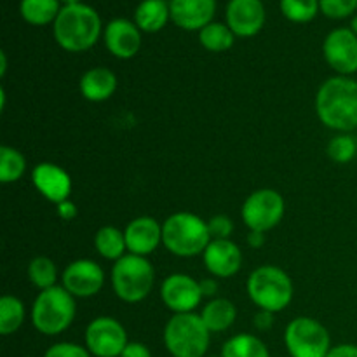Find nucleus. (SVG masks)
Segmentation results:
<instances>
[{
    "mask_svg": "<svg viewBox=\"0 0 357 357\" xmlns=\"http://www.w3.org/2000/svg\"><path fill=\"white\" fill-rule=\"evenodd\" d=\"M316 114L333 131H357V80L335 75L321 84L316 94Z\"/></svg>",
    "mask_w": 357,
    "mask_h": 357,
    "instance_id": "f257e3e1",
    "label": "nucleus"
},
{
    "mask_svg": "<svg viewBox=\"0 0 357 357\" xmlns=\"http://www.w3.org/2000/svg\"><path fill=\"white\" fill-rule=\"evenodd\" d=\"M54 38L68 52H82L93 47L101 35V17L86 3L63 6L52 23Z\"/></svg>",
    "mask_w": 357,
    "mask_h": 357,
    "instance_id": "f03ea898",
    "label": "nucleus"
},
{
    "mask_svg": "<svg viewBox=\"0 0 357 357\" xmlns=\"http://www.w3.org/2000/svg\"><path fill=\"white\" fill-rule=\"evenodd\" d=\"M211 241L208 222L194 213H174L162 223V244L176 257L192 258L202 255Z\"/></svg>",
    "mask_w": 357,
    "mask_h": 357,
    "instance_id": "7ed1b4c3",
    "label": "nucleus"
},
{
    "mask_svg": "<svg viewBox=\"0 0 357 357\" xmlns=\"http://www.w3.org/2000/svg\"><path fill=\"white\" fill-rule=\"evenodd\" d=\"M75 296L63 286L44 289L37 295L31 305V324L38 333L56 337L72 326L75 319Z\"/></svg>",
    "mask_w": 357,
    "mask_h": 357,
    "instance_id": "20e7f679",
    "label": "nucleus"
},
{
    "mask_svg": "<svg viewBox=\"0 0 357 357\" xmlns=\"http://www.w3.org/2000/svg\"><path fill=\"white\" fill-rule=\"evenodd\" d=\"M246 291L258 309L272 314L284 310L291 303L295 293L291 278L274 265H264L251 272Z\"/></svg>",
    "mask_w": 357,
    "mask_h": 357,
    "instance_id": "39448f33",
    "label": "nucleus"
},
{
    "mask_svg": "<svg viewBox=\"0 0 357 357\" xmlns=\"http://www.w3.org/2000/svg\"><path fill=\"white\" fill-rule=\"evenodd\" d=\"M209 335L199 314H174L164 328V345L173 357H206Z\"/></svg>",
    "mask_w": 357,
    "mask_h": 357,
    "instance_id": "423d86ee",
    "label": "nucleus"
},
{
    "mask_svg": "<svg viewBox=\"0 0 357 357\" xmlns=\"http://www.w3.org/2000/svg\"><path fill=\"white\" fill-rule=\"evenodd\" d=\"M155 282V271L145 257L124 255L112 267V286L122 302L138 303L150 295Z\"/></svg>",
    "mask_w": 357,
    "mask_h": 357,
    "instance_id": "0eeeda50",
    "label": "nucleus"
},
{
    "mask_svg": "<svg viewBox=\"0 0 357 357\" xmlns=\"http://www.w3.org/2000/svg\"><path fill=\"white\" fill-rule=\"evenodd\" d=\"M284 345L291 357H326L331 338L319 321L300 316L286 326Z\"/></svg>",
    "mask_w": 357,
    "mask_h": 357,
    "instance_id": "6e6552de",
    "label": "nucleus"
},
{
    "mask_svg": "<svg viewBox=\"0 0 357 357\" xmlns=\"http://www.w3.org/2000/svg\"><path fill=\"white\" fill-rule=\"evenodd\" d=\"M284 199L274 188H260L248 195L244 201L241 216H243L244 225L250 230L265 232L272 230L281 223L284 216Z\"/></svg>",
    "mask_w": 357,
    "mask_h": 357,
    "instance_id": "1a4fd4ad",
    "label": "nucleus"
},
{
    "mask_svg": "<svg viewBox=\"0 0 357 357\" xmlns=\"http://www.w3.org/2000/svg\"><path fill=\"white\" fill-rule=\"evenodd\" d=\"M129 344L126 328L108 316L96 317L86 328V349L96 357H121Z\"/></svg>",
    "mask_w": 357,
    "mask_h": 357,
    "instance_id": "9d476101",
    "label": "nucleus"
},
{
    "mask_svg": "<svg viewBox=\"0 0 357 357\" xmlns=\"http://www.w3.org/2000/svg\"><path fill=\"white\" fill-rule=\"evenodd\" d=\"M323 54L338 75L351 77L357 72V35L351 28H337L324 38Z\"/></svg>",
    "mask_w": 357,
    "mask_h": 357,
    "instance_id": "9b49d317",
    "label": "nucleus"
},
{
    "mask_svg": "<svg viewBox=\"0 0 357 357\" xmlns=\"http://www.w3.org/2000/svg\"><path fill=\"white\" fill-rule=\"evenodd\" d=\"M103 284V268L87 258L68 264L61 274V286L75 298H91L101 291Z\"/></svg>",
    "mask_w": 357,
    "mask_h": 357,
    "instance_id": "f8f14e48",
    "label": "nucleus"
},
{
    "mask_svg": "<svg viewBox=\"0 0 357 357\" xmlns=\"http://www.w3.org/2000/svg\"><path fill=\"white\" fill-rule=\"evenodd\" d=\"M160 298L164 305L174 314L194 312L202 302V291L199 281L187 274H171L160 286Z\"/></svg>",
    "mask_w": 357,
    "mask_h": 357,
    "instance_id": "ddd939ff",
    "label": "nucleus"
},
{
    "mask_svg": "<svg viewBox=\"0 0 357 357\" xmlns=\"http://www.w3.org/2000/svg\"><path fill=\"white\" fill-rule=\"evenodd\" d=\"M206 271L215 278H232L241 271L243 253L230 239H213L202 253Z\"/></svg>",
    "mask_w": 357,
    "mask_h": 357,
    "instance_id": "4468645a",
    "label": "nucleus"
},
{
    "mask_svg": "<svg viewBox=\"0 0 357 357\" xmlns=\"http://www.w3.org/2000/svg\"><path fill=\"white\" fill-rule=\"evenodd\" d=\"M227 24L236 37H255L265 24L261 0H230L227 6Z\"/></svg>",
    "mask_w": 357,
    "mask_h": 357,
    "instance_id": "2eb2a0df",
    "label": "nucleus"
},
{
    "mask_svg": "<svg viewBox=\"0 0 357 357\" xmlns=\"http://www.w3.org/2000/svg\"><path fill=\"white\" fill-rule=\"evenodd\" d=\"M31 181H33L38 194L47 199L49 202H54V204L66 201L70 197V192H72L70 174L63 167L52 162L37 164L31 171Z\"/></svg>",
    "mask_w": 357,
    "mask_h": 357,
    "instance_id": "dca6fc26",
    "label": "nucleus"
},
{
    "mask_svg": "<svg viewBox=\"0 0 357 357\" xmlns=\"http://www.w3.org/2000/svg\"><path fill=\"white\" fill-rule=\"evenodd\" d=\"M105 45L119 59L135 58L142 47V30L132 21L117 17L105 28Z\"/></svg>",
    "mask_w": 357,
    "mask_h": 357,
    "instance_id": "f3484780",
    "label": "nucleus"
},
{
    "mask_svg": "<svg viewBox=\"0 0 357 357\" xmlns=\"http://www.w3.org/2000/svg\"><path fill=\"white\" fill-rule=\"evenodd\" d=\"M124 236L129 253L146 258L162 244V225L152 216H138L128 223Z\"/></svg>",
    "mask_w": 357,
    "mask_h": 357,
    "instance_id": "a211bd4d",
    "label": "nucleus"
},
{
    "mask_svg": "<svg viewBox=\"0 0 357 357\" xmlns=\"http://www.w3.org/2000/svg\"><path fill=\"white\" fill-rule=\"evenodd\" d=\"M171 20L183 30H199L213 23L216 0H171Z\"/></svg>",
    "mask_w": 357,
    "mask_h": 357,
    "instance_id": "6ab92c4d",
    "label": "nucleus"
},
{
    "mask_svg": "<svg viewBox=\"0 0 357 357\" xmlns=\"http://www.w3.org/2000/svg\"><path fill=\"white\" fill-rule=\"evenodd\" d=\"M79 89L87 101L101 103L114 96L117 89V77L107 66H94L80 77Z\"/></svg>",
    "mask_w": 357,
    "mask_h": 357,
    "instance_id": "aec40b11",
    "label": "nucleus"
},
{
    "mask_svg": "<svg viewBox=\"0 0 357 357\" xmlns=\"http://www.w3.org/2000/svg\"><path fill=\"white\" fill-rule=\"evenodd\" d=\"M199 316L211 333H222L236 323L237 309L229 298H213L202 307Z\"/></svg>",
    "mask_w": 357,
    "mask_h": 357,
    "instance_id": "412c9836",
    "label": "nucleus"
},
{
    "mask_svg": "<svg viewBox=\"0 0 357 357\" xmlns=\"http://www.w3.org/2000/svg\"><path fill=\"white\" fill-rule=\"evenodd\" d=\"M171 20L169 3L166 0H143L135 10L136 26L146 33H155Z\"/></svg>",
    "mask_w": 357,
    "mask_h": 357,
    "instance_id": "4be33fe9",
    "label": "nucleus"
},
{
    "mask_svg": "<svg viewBox=\"0 0 357 357\" xmlns=\"http://www.w3.org/2000/svg\"><path fill=\"white\" fill-rule=\"evenodd\" d=\"M94 248L100 253V257L115 264L128 251L124 232H121L115 227H101L96 232V236H94Z\"/></svg>",
    "mask_w": 357,
    "mask_h": 357,
    "instance_id": "5701e85b",
    "label": "nucleus"
},
{
    "mask_svg": "<svg viewBox=\"0 0 357 357\" xmlns=\"http://www.w3.org/2000/svg\"><path fill=\"white\" fill-rule=\"evenodd\" d=\"M222 357H271V352L258 337L239 333L223 344Z\"/></svg>",
    "mask_w": 357,
    "mask_h": 357,
    "instance_id": "b1692460",
    "label": "nucleus"
},
{
    "mask_svg": "<svg viewBox=\"0 0 357 357\" xmlns=\"http://www.w3.org/2000/svg\"><path fill=\"white\" fill-rule=\"evenodd\" d=\"M59 10H61L59 0H21L20 3V13L23 20L35 26L54 23Z\"/></svg>",
    "mask_w": 357,
    "mask_h": 357,
    "instance_id": "393cba45",
    "label": "nucleus"
},
{
    "mask_svg": "<svg viewBox=\"0 0 357 357\" xmlns=\"http://www.w3.org/2000/svg\"><path fill=\"white\" fill-rule=\"evenodd\" d=\"M24 316H26V310L17 296H2L0 298V335L9 337L16 333L23 326Z\"/></svg>",
    "mask_w": 357,
    "mask_h": 357,
    "instance_id": "a878e982",
    "label": "nucleus"
},
{
    "mask_svg": "<svg viewBox=\"0 0 357 357\" xmlns=\"http://www.w3.org/2000/svg\"><path fill=\"white\" fill-rule=\"evenodd\" d=\"M199 40L202 47L211 52L229 51L236 40V33L229 28V24L223 23H209L208 26L199 31Z\"/></svg>",
    "mask_w": 357,
    "mask_h": 357,
    "instance_id": "bb28decb",
    "label": "nucleus"
},
{
    "mask_svg": "<svg viewBox=\"0 0 357 357\" xmlns=\"http://www.w3.org/2000/svg\"><path fill=\"white\" fill-rule=\"evenodd\" d=\"M24 171H26V160H24L23 153L14 146H0V181L3 185L14 183V181L21 180Z\"/></svg>",
    "mask_w": 357,
    "mask_h": 357,
    "instance_id": "cd10ccee",
    "label": "nucleus"
},
{
    "mask_svg": "<svg viewBox=\"0 0 357 357\" xmlns=\"http://www.w3.org/2000/svg\"><path fill=\"white\" fill-rule=\"evenodd\" d=\"M28 279L35 288L40 291L49 288H54L58 281V267L54 261L47 257H37L28 264Z\"/></svg>",
    "mask_w": 357,
    "mask_h": 357,
    "instance_id": "c85d7f7f",
    "label": "nucleus"
},
{
    "mask_svg": "<svg viewBox=\"0 0 357 357\" xmlns=\"http://www.w3.org/2000/svg\"><path fill=\"white\" fill-rule=\"evenodd\" d=\"M281 10L293 23H309L319 13V0H281Z\"/></svg>",
    "mask_w": 357,
    "mask_h": 357,
    "instance_id": "c756f323",
    "label": "nucleus"
},
{
    "mask_svg": "<svg viewBox=\"0 0 357 357\" xmlns=\"http://www.w3.org/2000/svg\"><path fill=\"white\" fill-rule=\"evenodd\" d=\"M357 153V139L349 132H340L328 143V155L333 162L347 164Z\"/></svg>",
    "mask_w": 357,
    "mask_h": 357,
    "instance_id": "7c9ffc66",
    "label": "nucleus"
},
{
    "mask_svg": "<svg viewBox=\"0 0 357 357\" xmlns=\"http://www.w3.org/2000/svg\"><path fill=\"white\" fill-rule=\"evenodd\" d=\"M319 9L331 20H344L357 9V0H319Z\"/></svg>",
    "mask_w": 357,
    "mask_h": 357,
    "instance_id": "2f4dec72",
    "label": "nucleus"
},
{
    "mask_svg": "<svg viewBox=\"0 0 357 357\" xmlns=\"http://www.w3.org/2000/svg\"><path fill=\"white\" fill-rule=\"evenodd\" d=\"M44 357H91V352L79 344L59 342V344L51 345V347L45 351Z\"/></svg>",
    "mask_w": 357,
    "mask_h": 357,
    "instance_id": "473e14b6",
    "label": "nucleus"
},
{
    "mask_svg": "<svg viewBox=\"0 0 357 357\" xmlns=\"http://www.w3.org/2000/svg\"><path fill=\"white\" fill-rule=\"evenodd\" d=\"M211 239H229L234 232V222L227 215H216L208 222Z\"/></svg>",
    "mask_w": 357,
    "mask_h": 357,
    "instance_id": "72a5a7b5",
    "label": "nucleus"
},
{
    "mask_svg": "<svg viewBox=\"0 0 357 357\" xmlns=\"http://www.w3.org/2000/svg\"><path fill=\"white\" fill-rule=\"evenodd\" d=\"M56 211H58L59 218L65 220V222H72V220H75L77 215H79V209H77L75 202H72L70 199L56 204Z\"/></svg>",
    "mask_w": 357,
    "mask_h": 357,
    "instance_id": "f704fd0d",
    "label": "nucleus"
},
{
    "mask_svg": "<svg viewBox=\"0 0 357 357\" xmlns=\"http://www.w3.org/2000/svg\"><path fill=\"white\" fill-rule=\"evenodd\" d=\"M121 357H152V352L142 342H129Z\"/></svg>",
    "mask_w": 357,
    "mask_h": 357,
    "instance_id": "c9c22d12",
    "label": "nucleus"
},
{
    "mask_svg": "<svg viewBox=\"0 0 357 357\" xmlns=\"http://www.w3.org/2000/svg\"><path fill=\"white\" fill-rule=\"evenodd\" d=\"M326 357H357V345L354 344H340L330 349Z\"/></svg>",
    "mask_w": 357,
    "mask_h": 357,
    "instance_id": "e433bc0d",
    "label": "nucleus"
},
{
    "mask_svg": "<svg viewBox=\"0 0 357 357\" xmlns=\"http://www.w3.org/2000/svg\"><path fill=\"white\" fill-rule=\"evenodd\" d=\"M274 326V314L267 312V310H260V312L255 316V328L258 331H268Z\"/></svg>",
    "mask_w": 357,
    "mask_h": 357,
    "instance_id": "4c0bfd02",
    "label": "nucleus"
},
{
    "mask_svg": "<svg viewBox=\"0 0 357 357\" xmlns=\"http://www.w3.org/2000/svg\"><path fill=\"white\" fill-rule=\"evenodd\" d=\"M199 284H201V291L204 298H215L216 293H218V282L215 279H202V281H199Z\"/></svg>",
    "mask_w": 357,
    "mask_h": 357,
    "instance_id": "58836bf2",
    "label": "nucleus"
},
{
    "mask_svg": "<svg viewBox=\"0 0 357 357\" xmlns=\"http://www.w3.org/2000/svg\"><path fill=\"white\" fill-rule=\"evenodd\" d=\"M248 246H251L253 250H260L265 244V232H257V230H250L246 237Z\"/></svg>",
    "mask_w": 357,
    "mask_h": 357,
    "instance_id": "ea45409f",
    "label": "nucleus"
},
{
    "mask_svg": "<svg viewBox=\"0 0 357 357\" xmlns=\"http://www.w3.org/2000/svg\"><path fill=\"white\" fill-rule=\"evenodd\" d=\"M6 70H7V58H6V52H0V75H6Z\"/></svg>",
    "mask_w": 357,
    "mask_h": 357,
    "instance_id": "a19ab883",
    "label": "nucleus"
},
{
    "mask_svg": "<svg viewBox=\"0 0 357 357\" xmlns=\"http://www.w3.org/2000/svg\"><path fill=\"white\" fill-rule=\"evenodd\" d=\"M65 6H72V3H82V0H61Z\"/></svg>",
    "mask_w": 357,
    "mask_h": 357,
    "instance_id": "79ce46f5",
    "label": "nucleus"
},
{
    "mask_svg": "<svg viewBox=\"0 0 357 357\" xmlns=\"http://www.w3.org/2000/svg\"><path fill=\"white\" fill-rule=\"evenodd\" d=\"M351 30L354 31V33L357 35V16L354 17V20H352V23H351Z\"/></svg>",
    "mask_w": 357,
    "mask_h": 357,
    "instance_id": "37998d69",
    "label": "nucleus"
},
{
    "mask_svg": "<svg viewBox=\"0 0 357 357\" xmlns=\"http://www.w3.org/2000/svg\"><path fill=\"white\" fill-rule=\"evenodd\" d=\"M206 357H208V356H206ZM209 357H216V356H209Z\"/></svg>",
    "mask_w": 357,
    "mask_h": 357,
    "instance_id": "c03bdc74",
    "label": "nucleus"
}]
</instances>
